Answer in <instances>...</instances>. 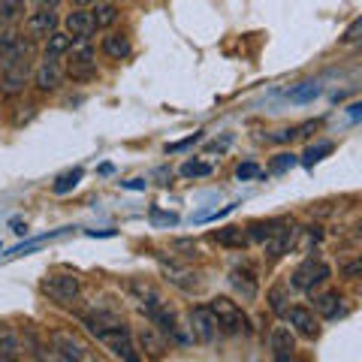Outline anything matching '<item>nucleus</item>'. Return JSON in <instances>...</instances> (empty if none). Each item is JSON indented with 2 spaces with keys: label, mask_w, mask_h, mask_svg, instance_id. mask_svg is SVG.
Returning <instances> with one entry per match:
<instances>
[{
  "label": "nucleus",
  "mask_w": 362,
  "mask_h": 362,
  "mask_svg": "<svg viewBox=\"0 0 362 362\" xmlns=\"http://www.w3.org/2000/svg\"><path fill=\"white\" fill-rule=\"evenodd\" d=\"M90 332L106 350H112V356H118L121 362H145L142 350L136 347V338L124 329V323H112V326H90Z\"/></svg>",
  "instance_id": "f257e3e1"
},
{
  "label": "nucleus",
  "mask_w": 362,
  "mask_h": 362,
  "mask_svg": "<svg viewBox=\"0 0 362 362\" xmlns=\"http://www.w3.org/2000/svg\"><path fill=\"white\" fill-rule=\"evenodd\" d=\"M206 308L214 317V326H218V332L242 335V332L251 329V323H247V314L242 311V305L233 302L230 296H214V299H209Z\"/></svg>",
  "instance_id": "f03ea898"
},
{
  "label": "nucleus",
  "mask_w": 362,
  "mask_h": 362,
  "mask_svg": "<svg viewBox=\"0 0 362 362\" xmlns=\"http://www.w3.org/2000/svg\"><path fill=\"white\" fill-rule=\"evenodd\" d=\"M329 278H332L329 263H323L320 257H305L302 263L293 269L290 284L296 287V290H302V293H317Z\"/></svg>",
  "instance_id": "7ed1b4c3"
},
{
  "label": "nucleus",
  "mask_w": 362,
  "mask_h": 362,
  "mask_svg": "<svg viewBox=\"0 0 362 362\" xmlns=\"http://www.w3.org/2000/svg\"><path fill=\"white\" fill-rule=\"evenodd\" d=\"M64 58H66L64 76L76 78V82H88V78L97 76V52L90 42H73Z\"/></svg>",
  "instance_id": "20e7f679"
},
{
  "label": "nucleus",
  "mask_w": 362,
  "mask_h": 362,
  "mask_svg": "<svg viewBox=\"0 0 362 362\" xmlns=\"http://www.w3.org/2000/svg\"><path fill=\"white\" fill-rule=\"evenodd\" d=\"M40 287L52 302L70 305V302L78 299V293H82V281H78L76 275H45Z\"/></svg>",
  "instance_id": "39448f33"
},
{
  "label": "nucleus",
  "mask_w": 362,
  "mask_h": 362,
  "mask_svg": "<svg viewBox=\"0 0 362 362\" xmlns=\"http://www.w3.org/2000/svg\"><path fill=\"white\" fill-rule=\"evenodd\" d=\"M54 30H61V18L58 9H37L25 18V33L30 42H45Z\"/></svg>",
  "instance_id": "423d86ee"
},
{
  "label": "nucleus",
  "mask_w": 362,
  "mask_h": 362,
  "mask_svg": "<svg viewBox=\"0 0 362 362\" xmlns=\"http://www.w3.org/2000/svg\"><path fill=\"white\" fill-rule=\"evenodd\" d=\"M64 85V64L61 58H45L37 64V70H33V88L40 90V94H54Z\"/></svg>",
  "instance_id": "0eeeda50"
},
{
  "label": "nucleus",
  "mask_w": 362,
  "mask_h": 362,
  "mask_svg": "<svg viewBox=\"0 0 362 362\" xmlns=\"http://www.w3.org/2000/svg\"><path fill=\"white\" fill-rule=\"evenodd\" d=\"M52 344H54V354L61 356V362H97L94 354L70 332H54Z\"/></svg>",
  "instance_id": "6e6552de"
},
{
  "label": "nucleus",
  "mask_w": 362,
  "mask_h": 362,
  "mask_svg": "<svg viewBox=\"0 0 362 362\" xmlns=\"http://www.w3.org/2000/svg\"><path fill=\"white\" fill-rule=\"evenodd\" d=\"M287 323L293 326V332L308 338V341H314L317 335H320V320H317V314L311 308H305V305H293V308L284 311Z\"/></svg>",
  "instance_id": "1a4fd4ad"
},
{
  "label": "nucleus",
  "mask_w": 362,
  "mask_h": 362,
  "mask_svg": "<svg viewBox=\"0 0 362 362\" xmlns=\"http://www.w3.org/2000/svg\"><path fill=\"white\" fill-rule=\"evenodd\" d=\"M64 33L70 37L73 42H90L94 40V21H90V13L88 9H73V13L64 16Z\"/></svg>",
  "instance_id": "9d476101"
},
{
  "label": "nucleus",
  "mask_w": 362,
  "mask_h": 362,
  "mask_svg": "<svg viewBox=\"0 0 362 362\" xmlns=\"http://www.w3.org/2000/svg\"><path fill=\"white\" fill-rule=\"evenodd\" d=\"M190 335H194V341L199 344H211L214 338H218V326H214V317L209 314L206 305H197V308H190Z\"/></svg>",
  "instance_id": "9b49d317"
},
{
  "label": "nucleus",
  "mask_w": 362,
  "mask_h": 362,
  "mask_svg": "<svg viewBox=\"0 0 362 362\" xmlns=\"http://www.w3.org/2000/svg\"><path fill=\"white\" fill-rule=\"evenodd\" d=\"M230 284H233V290L239 293L242 299H247V302H254V299H257V293H259V281H257V272H254L251 263L233 266V272H230Z\"/></svg>",
  "instance_id": "f8f14e48"
},
{
  "label": "nucleus",
  "mask_w": 362,
  "mask_h": 362,
  "mask_svg": "<svg viewBox=\"0 0 362 362\" xmlns=\"http://www.w3.org/2000/svg\"><path fill=\"white\" fill-rule=\"evenodd\" d=\"M311 302H314V314H320L323 320H338V317H344L347 308H344V299L338 290H326V293H311Z\"/></svg>",
  "instance_id": "ddd939ff"
},
{
  "label": "nucleus",
  "mask_w": 362,
  "mask_h": 362,
  "mask_svg": "<svg viewBox=\"0 0 362 362\" xmlns=\"http://www.w3.org/2000/svg\"><path fill=\"white\" fill-rule=\"evenodd\" d=\"M293 242H296V230H293L290 223H281L275 233L269 235V239L263 242V251H266V257L269 259H278V257H284V254H290V247H293Z\"/></svg>",
  "instance_id": "4468645a"
},
{
  "label": "nucleus",
  "mask_w": 362,
  "mask_h": 362,
  "mask_svg": "<svg viewBox=\"0 0 362 362\" xmlns=\"http://www.w3.org/2000/svg\"><path fill=\"white\" fill-rule=\"evenodd\" d=\"M160 269H163V275L169 284H175L178 290H185V293H197L202 287V281L197 272H190L185 266H175V263H166V259H160Z\"/></svg>",
  "instance_id": "2eb2a0df"
},
{
  "label": "nucleus",
  "mask_w": 362,
  "mask_h": 362,
  "mask_svg": "<svg viewBox=\"0 0 362 362\" xmlns=\"http://www.w3.org/2000/svg\"><path fill=\"white\" fill-rule=\"evenodd\" d=\"M293 350H296V338L287 326H275L272 332V359L275 362H293Z\"/></svg>",
  "instance_id": "dca6fc26"
},
{
  "label": "nucleus",
  "mask_w": 362,
  "mask_h": 362,
  "mask_svg": "<svg viewBox=\"0 0 362 362\" xmlns=\"http://www.w3.org/2000/svg\"><path fill=\"white\" fill-rule=\"evenodd\" d=\"M100 52H103L109 61L130 58V37L127 33H121V30H109L103 37V42H100Z\"/></svg>",
  "instance_id": "f3484780"
},
{
  "label": "nucleus",
  "mask_w": 362,
  "mask_h": 362,
  "mask_svg": "<svg viewBox=\"0 0 362 362\" xmlns=\"http://www.w3.org/2000/svg\"><path fill=\"white\" fill-rule=\"evenodd\" d=\"M30 78V66H18V70H6L0 76V97H18L25 94Z\"/></svg>",
  "instance_id": "a211bd4d"
},
{
  "label": "nucleus",
  "mask_w": 362,
  "mask_h": 362,
  "mask_svg": "<svg viewBox=\"0 0 362 362\" xmlns=\"http://www.w3.org/2000/svg\"><path fill=\"white\" fill-rule=\"evenodd\" d=\"M90 21H94L97 30H112L115 28V21L121 18V9L115 4H109V0H103V4H90Z\"/></svg>",
  "instance_id": "6ab92c4d"
},
{
  "label": "nucleus",
  "mask_w": 362,
  "mask_h": 362,
  "mask_svg": "<svg viewBox=\"0 0 362 362\" xmlns=\"http://www.w3.org/2000/svg\"><path fill=\"white\" fill-rule=\"evenodd\" d=\"M211 242H218L221 247H233V251H242V247L251 245L245 226H221V230L211 233Z\"/></svg>",
  "instance_id": "aec40b11"
},
{
  "label": "nucleus",
  "mask_w": 362,
  "mask_h": 362,
  "mask_svg": "<svg viewBox=\"0 0 362 362\" xmlns=\"http://www.w3.org/2000/svg\"><path fill=\"white\" fill-rule=\"evenodd\" d=\"M25 13H28L25 0H0V30L25 21Z\"/></svg>",
  "instance_id": "412c9836"
},
{
  "label": "nucleus",
  "mask_w": 362,
  "mask_h": 362,
  "mask_svg": "<svg viewBox=\"0 0 362 362\" xmlns=\"http://www.w3.org/2000/svg\"><path fill=\"white\" fill-rule=\"evenodd\" d=\"M70 45H73V40L66 37L64 30H54L49 40H45V49H42V54L45 58H64L66 52H70Z\"/></svg>",
  "instance_id": "4be33fe9"
},
{
  "label": "nucleus",
  "mask_w": 362,
  "mask_h": 362,
  "mask_svg": "<svg viewBox=\"0 0 362 362\" xmlns=\"http://www.w3.org/2000/svg\"><path fill=\"white\" fill-rule=\"evenodd\" d=\"M281 223H284V221H254V223H247V226H245L247 242H259V245H263Z\"/></svg>",
  "instance_id": "5701e85b"
},
{
  "label": "nucleus",
  "mask_w": 362,
  "mask_h": 362,
  "mask_svg": "<svg viewBox=\"0 0 362 362\" xmlns=\"http://www.w3.org/2000/svg\"><path fill=\"white\" fill-rule=\"evenodd\" d=\"M18 350H21V341H18L16 329L13 326H6V323H0V359L18 356Z\"/></svg>",
  "instance_id": "b1692460"
},
{
  "label": "nucleus",
  "mask_w": 362,
  "mask_h": 362,
  "mask_svg": "<svg viewBox=\"0 0 362 362\" xmlns=\"http://www.w3.org/2000/svg\"><path fill=\"white\" fill-rule=\"evenodd\" d=\"M136 347H142V350H148L151 356H163V350H166V341L163 338H157L151 326H145V329L139 332V341H136Z\"/></svg>",
  "instance_id": "393cba45"
},
{
  "label": "nucleus",
  "mask_w": 362,
  "mask_h": 362,
  "mask_svg": "<svg viewBox=\"0 0 362 362\" xmlns=\"http://www.w3.org/2000/svg\"><path fill=\"white\" fill-rule=\"evenodd\" d=\"M332 148H335V145H332V142H317V145H311V148H308V151H305V157H302V163H305V166H314L317 160H323V157H326V154H332Z\"/></svg>",
  "instance_id": "a878e982"
},
{
  "label": "nucleus",
  "mask_w": 362,
  "mask_h": 362,
  "mask_svg": "<svg viewBox=\"0 0 362 362\" xmlns=\"http://www.w3.org/2000/svg\"><path fill=\"white\" fill-rule=\"evenodd\" d=\"M269 308L275 311V314H284L287 311V287L284 284H278V287L269 290Z\"/></svg>",
  "instance_id": "bb28decb"
},
{
  "label": "nucleus",
  "mask_w": 362,
  "mask_h": 362,
  "mask_svg": "<svg viewBox=\"0 0 362 362\" xmlns=\"http://www.w3.org/2000/svg\"><path fill=\"white\" fill-rule=\"evenodd\" d=\"M78 178H82V169H73V173H64L61 178H58V185H54V194H66L70 187H76L78 185Z\"/></svg>",
  "instance_id": "cd10ccee"
},
{
  "label": "nucleus",
  "mask_w": 362,
  "mask_h": 362,
  "mask_svg": "<svg viewBox=\"0 0 362 362\" xmlns=\"http://www.w3.org/2000/svg\"><path fill=\"white\" fill-rule=\"evenodd\" d=\"M211 166L209 163H199V160H187L185 166H181V175L185 178H199V175H209Z\"/></svg>",
  "instance_id": "c85d7f7f"
},
{
  "label": "nucleus",
  "mask_w": 362,
  "mask_h": 362,
  "mask_svg": "<svg viewBox=\"0 0 362 362\" xmlns=\"http://www.w3.org/2000/svg\"><path fill=\"white\" fill-rule=\"evenodd\" d=\"M293 163H296V157L293 154H278V160L272 163V173H284V169H290Z\"/></svg>",
  "instance_id": "c756f323"
},
{
  "label": "nucleus",
  "mask_w": 362,
  "mask_h": 362,
  "mask_svg": "<svg viewBox=\"0 0 362 362\" xmlns=\"http://www.w3.org/2000/svg\"><path fill=\"white\" fill-rule=\"evenodd\" d=\"M202 139V133H194V136H187V139H181V142H175V145H169L166 151H181V148H187V145H194V142H199Z\"/></svg>",
  "instance_id": "7c9ffc66"
},
{
  "label": "nucleus",
  "mask_w": 362,
  "mask_h": 362,
  "mask_svg": "<svg viewBox=\"0 0 362 362\" xmlns=\"http://www.w3.org/2000/svg\"><path fill=\"white\" fill-rule=\"evenodd\" d=\"M235 175L239 178H254V175H259V166L257 163H245V166L235 169Z\"/></svg>",
  "instance_id": "2f4dec72"
},
{
  "label": "nucleus",
  "mask_w": 362,
  "mask_h": 362,
  "mask_svg": "<svg viewBox=\"0 0 362 362\" xmlns=\"http://www.w3.org/2000/svg\"><path fill=\"white\" fill-rule=\"evenodd\" d=\"M359 28H362V21L356 18V21H354V25H350V28L344 30V37H341V42H356V40H359V37H356V33H359Z\"/></svg>",
  "instance_id": "473e14b6"
},
{
  "label": "nucleus",
  "mask_w": 362,
  "mask_h": 362,
  "mask_svg": "<svg viewBox=\"0 0 362 362\" xmlns=\"http://www.w3.org/2000/svg\"><path fill=\"white\" fill-rule=\"evenodd\" d=\"M269 139H272V142H290V139H296V133H293V127H290V130H278V133H272Z\"/></svg>",
  "instance_id": "72a5a7b5"
},
{
  "label": "nucleus",
  "mask_w": 362,
  "mask_h": 362,
  "mask_svg": "<svg viewBox=\"0 0 362 362\" xmlns=\"http://www.w3.org/2000/svg\"><path fill=\"white\" fill-rule=\"evenodd\" d=\"M33 4H37V9H58L61 0H33Z\"/></svg>",
  "instance_id": "f704fd0d"
},
{
  "label": "nucleus",
  "mask_w": 362,
  "mask_h": 362,
  "mask_svg": "<svg viewBox=\"0 0 362 362\" xmlns=\"http://www.w3.org/2000/svg\"><path fill=\"white\" fill-rule=\"evenodd\" d=\"M90 4H94V0H73V6H76V9H88Z\"/></svg>",
  "instance_id": "c9c22d12"
},
{
  "label": "nucleus",
  "mask_w": 362,
  "mask_h": 362,
  "mask_svg": "<svg viewBox=\"0 0 362 362\" xmlns=\"http://www.w3.org/2000/svg\"><path fill=\"white\" fill-rule=\"evenodd\" d=\"M0 362H18V356H6V359H0Z\"/></svg>",
  "instance_id": "e433bc0d"
},
{
  "label": "nucleus",
  "mask_w": 362,
  "mask_h": 362,
  "mask_svg": "<svg viewBox=\"0 0 362 362\" xmlns=\"http://www.w3.org/2000/svg\"><path fill=\"white\" fill-rule=\"evenodd\" d=\"M109 4H115V6H118V4H127V0H109Z\"/></svg>",
  "instance_id": "4c0bfd02"
}]
</instances>
